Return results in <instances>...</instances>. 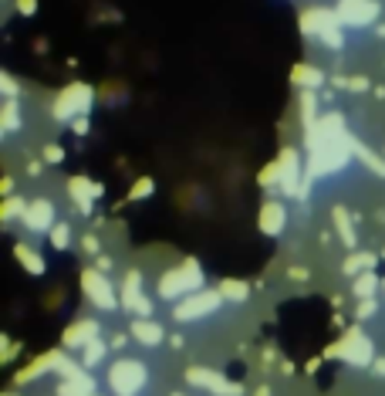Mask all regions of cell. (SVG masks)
I'll use <instances>...</instances> for the list:
<instances>
[{
    "label": "cell",
    "instance_id": "obj_1",
    "mask_svg": "<svg viewBox=\"0 0 385 396\" xmlns=\"http://www.w3.org/2000/svg\"><path fill=\"white\" fill-rule=\"evenodd\" d=\"M196 291H203V268L196 258H186L179 268H169L159 278V298L162 302H183Z\"/></svg>",
    "mask_w": 385,
    "mask_h": 396
},
{
    "label": "cell",
    "instance_id": "obj_2",
    "mask_svg": "<svg viewBox=\"0 0 385 396\" xmlns=\"http://www.w3.org/2000/svg\"><path fill=\"white\" fill-rule=\"evenodd\" d=\"M301 31H305L308 38L321 41V44L331 48V51H342V48H345L342 21H338V14L328 10V7H308V10L301 14Z\"/></svg>",
    "mask_w": 385,
    "mask_h": 396
},
{
    "label": "cell",
    "instance_id": "obj_3",
    "mask_svg": "<svg viewBox=\"0 0 385 396\" xmlns=\"http://www.w3.org/2000/svg\"><path fill=\"white\" fill-rule=\"evenodd\" d=\"M91 102H95V88L85 85V81H72V85H65V88L58 92L51 112H54L58 122H75L91 112Z\"/></svg>",
    "mask_w": 385,
    "mask_h": 396
},
{
    "label": "cell",
    "instance_id": "obj_4",
    "mask_svg": "<svg viewBox=\"0 0 385 396\" xmlns=\"http://www.w3.org/2000/svg\"><path fill=\"white\" fill-rule=\"evenodd\" d=\"M149 379V369L146 362L139 359H116L109 366V390L116 396H135Z\"/></svg>",
    "mask_w": 385,
    "mask_h": 396
},
{
    "label": "cell",
    "instance_id": "obj_5",
    "mask_svg": "<svg viewBox=\"0 0 385 396\" xmlns=\"http://www.w3.org/2000/svg\"><path fill=\"white\" fill-rule=\"evenodd\" d=\"M81 291H85V298H88V302H91L98 312H116V309H122V302H118L112 281L102 275L98 268L81 271Z\"/></svg>",
    "mask_w": 385,
    "mask_h": 396
},
{
    "label": "cell",
    "instance_id": "obj_6",
    "mask_svg": "<svg viewBox=\"0 0 385 396\" xmlns=\"http://www.w3.org/2000/svg\"><path fill=\"white\" fill-rule=\"evenodd\" d=\"M328 356H342L351 366H372L375 362V349H372V339L362 329H348L342 335V342L328 349Z\"/></svg>",
    "mask_w": 385,
    "mask_h": 396
},
{
    "label": "cell",
    "instance_id": "obj_7",
    "mask_svg": "<svg viewBox=\"0 0 385 396\" xmlns=\"http://www.w3.org/2000/svg\"><path fill=\"white\" fill-rule=\"evenodd\" d=\"M220 305H223V295L203 288V291H196V295H190V298H183V302L173 309V315H176V322H199V318L213 315Z\"/></svg>",
    "mask_w": 385,
    "mask_h": 396
},
{
    "label": "cell",
    "instance_id": "obj_8",
    "mask_svg": "<svg viewBox=\"0 0 385 396\" xmlns=\"http://www.w3.org/2000/svg\"><path fill=\"white\" fill-rule=\"evenodd\" d=\"M379 0H338L335 14L342 21V28H368L379 21Z\"/></svg>",
    "mask_w": 385,
    "mask_h": 396
},
{
    "label": "cell",
    "instance_id": "obj_9",
    "mask_svg": "<svg viewBox=\"0 0 385 396\" xmlns=\"http://www.w3.org/2000/svg\"><path fill=\"white\" fill-rule=\"evenodd\" d=\"M118 302H122V309L125 312H132V315L139 318H153V302L142 295V275L139 271H129L125 281H122V295H118Z\"/></svg>",
    "mask_w": 385,
    "mask_h": 396
},
{
    "label": "cell",
    "instance_id": "obj_10",
    "mask_svg": "<svg viewBox=\"0 0 385 396\" xmlns=\"http://www.w3.org/2000/svg\"><path fill=\"white\" fill-rule=\"evenodd\" d=\"M280 190L287 194V197H301L305 194V169H301V156H298V149H284L280 153Z\"/></svg>",
    "mask_w": 385,
    "mask_h": 396
},
{
    "label": "cell",
    "instance_id": "obj_11",
    "mask_svg": "<svg viewBox=\"0 0 385 396\" xmlns=\"http://www.w3.org/2000/svg\"><path fill=\"white\" fill-rule=\"evenodd\" d=\"M186 379H190L192 386H199V390H206V393H213V396H240L243 393V386H236L230 379H223L220 373L203 369V366H192L190 373H186Z\"/></svg>",
    "mask_w": 385,
    "mask_h": 396
},
{
    "label": "cell",
    "instance_id": "obj_12",
    "mask_svg": "<svg viewBox=\"0 0 385 396\" xmlns=\"http://www.w3.org/2000/svg\"><path fill=\"white\" fill-rule=\"evenodd\" d=\"M28 231L44 234V231H54V203L51 200H31L28 203V213L21 217Z\"/></svg>",
    "mask_w": 385,
    "mask_h": 396
},
{
    "label": "cell",
    "instance_id": "obj_13",
    "mask_svg": "<svg viewBox=\"0 0 385 396\" xmlns=\"http://www.w3.org/2000/svg\"><path fill=\"white\" fill-rule=\"evenodd\" d=\"M98 339H102V325L95 318H81L65 332V349H85V346H91Z\"/></svg>",
    "mask_w": 385,
    "mask_h": 396
},
{
    "label": "cell",
    "instance_id": "obj_14",
    "mask_svg": "<svg viewBox=\"0 0 385 396\" xmlns=\"http://www.w3.org/2000/svg\"><path fill=\"white\" fill-rule=\"evenodd\" d=\"M68 194H72V200H75V207L81 213H91V203L102 197V183H91L85 176H72L68 180Z\"/></svg>",
    "mask_w": 385,
    "mask_h": 396
},
{
    "label": "cell",
    "instance_id": "obj_15",
    "mask_svg": "<svg viewBox=\"0 0 385 396\" xmlns=\"http://www.w3.org/2000/svg\"><path fill=\"white\" fill-rule=\"evenodd\" d=\"M284 227H287V210H284V203H280V200H267V203L261 207V231L270 234V238H277Z\"/></svg>",
    "mask_w": 385,
    "mask_h": 396
},
{
    "label": "cell",
    "instance_id": "obj_16",
    "mask_svg": "<svg viewBox=\"0 0 385 396\" xmlns=\"http://www.w3.org/2000/svg\"><path fill=\"white\" fill-rule=\"evenodd\" d=\"M129 332H132V339H135L139 346H162V339H166L162 325L153 322V318H135Z\"/></svg>",
    "mask_w": 385,
    "mask_h": 396
},
{
    "label": "cell",
    "instance_id": "obj_17",
    "mask_svg": "<svg viewBox=\"0 0 385 396\" xmlns=\"http://www.w3.org/2000/svg\"><path fill=\"white\" fill-rule=\"evenodd\" d=\"M291 81H294L298 88H305V92H314V88H321L328 79H324V72L314 68V65H298V68L291 72Z\"/></svg>",
    "mask_w": 385,
    "mask_h": 396
},
{
    "label": "cell",
    "instance_id": "obj_18",
    "mask_svg": "<svg viewBox=\"0 0 385 396\" xmlns=\"http://www.w3.org/2000/svg\"><path fill=\"white\" fill-rule=\"evenodd\" d=\"M0 129L3 132H17L21 129V105H17V98L3 102V109H0Z\"/></svg>",
    "mask_w": 385,
    "mask_h": 396
},
{
    "label": "cell",
    "instance_id": "obj_19",
    "mask_svg": "<svg viewBox=\"0 0 385 396\" xmlns=\"http://www.w3.org/2000/svg\"><path fill=\"white\" fill-rule=\"evenodd\" d=\"M14 251H17V261H21V264H24L31 275H44V261H41V254L34 251V247H28V244H17Z\"/></svg>",
    "mask_w": 385,
    "mask_h": 396
},
{
    "label": "cell",
    "instance_id": "obj_20",
    "mask_svg": "<svg viewBox=\"0 0 385 396\" xmlns=\"http://www.w3.org/2000/svg\"><path fill=\"white\" fill-rule=\"evenodd\" d=\"M220 295H223V302H247V295H250V288L243 284V281H233V278H227V281H220V288H217Z\"/></svg>",
    "mask_w": 385,
    "mask_h": 396
},
{
    "label": "cell",
    "instance_id": "obj_21",
    "mask_svg": "<svg viewBox=\"0 0 385 396\" xmlns=\"http://www.w3.org/2000/svg\"><path fill=\"white\" fill-rule=\"evenodd\" d=\"M105 356H109V342H105V339H98V342H91V346H85V349H81V366H85V369H95V366H98Z\"/></svg>",
    "mask_w": 385,
    "mask_h": 396
},
{
    "label": "cell",
    "instance_id": "obj_22",
    "mask_svg": "<svg viewBox=\"0 0 385 396\" xmlns=\"http://www.w3.org/2000/svg\"><path fill=\"white\" fill-rule=\"evenodd\" d=\"M372 264H375V254H351L345 264H342V271L358 278V275H365V271H372Z\"/></svg>",
    "mask_w": 385,
    "mask_h": 396
},
{
    "label": "cell",
    "instance_id": "obj_23",
    "mask_svg": "<svg viewBox=\"0 0 385 396\" xmlns=\"http://www.w3.org/2000/svg\"><path fill=\"white\" fill-rule=\"evenodd\" d=\"M335 227H338V238L345 240L348 247H355V227H351V217H348V210L345 207H335Z\"/></svg>",
    "mask_w": 385,
    "mask_h": 396
},
{
    "label": "cell",
    "instance_id": "obj_24",
    "mask_svg": "<svg viewBox=\"0 0 385 396\" xmlns=\"http://www.w3.org/2000/svg\"><path fill=\"white\" fill-rule=\"evenodd\" d=\"M351 291L365 302V298H375V291H379V278L372 275V271H365V275L355 278V284H351Z\"/></svg>",
    "mask_w": 385,
    "mask_h": 396
},
{
    "label": "cell",
    "instance_id": "obj_25",
    "mask_svg": "<svg viewBox=\"0 0 385 396\" xmlns=\"http://www.w3.org/2000/svg\"><path fill=\"white\" fill-rule=\"evenodd\" d=\"M351 149H355V156L362 159V163H365V166H368V169H372L375 176H385V159H379L375 153H372V149H365V146H362L358 139L351 143Z\"/></svg>",
    "mask_w": 385,
    "mask_h": 396
},
{
    "label": "cell",
    "instance_id": "obj_26",
    "mask_svg": "<svg viewBox=\"0 0 385 396\" xmlns=\"http://www.w3.org/2000/svg\"><path fill=\"white\" fill-rule=\"evenodd\" d=\"M28 213V203L21 197H7V203H3V220H14V217H24Z\"/></svg>",
    "mask_w": 385,
    "mask_h": 396
},
{
    "label": "cell",
    "instance_id": "obj_27",
    "mask_svg": "<svg viewBox=\"0 0 385 396\" xmlns=\"http://www.w3.org/2000/svg\"><path fill=\"white\" fill-rule=\"evenodd\" d=\"M51 244H54L58 251H65V247L72 244V227H68V224H54V231H51Z\"/></svg>",
    "mask_w": 385,
    "mask_h": 396
},
{
    "label": "cell",
    "instance_id": "obj_28",
    "mask_svg": "<svg viewBox=\"0 0 385 396\" xmlns=\"http://www.w3.org/2000/svg\"><path fill=\"white\" fill-rule=\"evenodd\" d=\"M331 81L342 85L345 92H365V88H368V79H362V75H351V79H342V75H338V79H331Z\"/></svg>",
    "mask_w": 385,
    "mask_h": 396
},
{
    "label": "cell",
    "instance_id": "obj_29",
    "mask_svg": "<svg viewBox=\"0 0 385 396\" xmlns=\"http://www.w3.org/2000/svg\"><path fill=\"white\" fill-rule=\"evenodd\" d=\"M261 187H280V163H270L261 173Z\"/></svg>",
    "mask_w": 385,
    "mask_h": 396
},
{
    "label": "cell",
    "instance_id": "obj_30",
    "mask_svg": "<svg viewBox=\"0 0 385 396\" xmlns=\"http://www.w3.org/2000/svg\"><path fill=\"white\" fill-rule=\"evenodd\" d=\"M153 180H149V176H146V180H139V183H135V187H132V194H129V197L132 200H146L149 197V194H153Z\"/></svg>",
    "mask_w": 385,
    "mask_h": 396
},
{
    "label": "cell",
    "instance_id": "obj_31",
    "mask_svg": "<svg viewBox=\"0 0 385 396\" xmlns=\"http://www.w3.org/2000/svg\"><path fill=\"white\" fill-rule=\"evenodd\" d=\"M0 92H3L7 98H17V92H21V88H17V81L10 79L7 72H0Z\"/></svg>",
    "mask_w": 385,
    "mask_h": 396
},
{
    "label": "cell",
    "instance_id": "obj_32",
    "mask_svg": "<svg viewBox=\"0 0 385 396\" xmlns=\"http://www.w3.org/2000/svg\"><path fill=\"white\" fill-rule=\"evenodd\" d=\"M379 312V298H365L362 305H358V318H372Z\"/></svg>",
    "mask_w": 385,
    "mask_h": 396
},
{
    "label": "cell",
    "instance_id": "obj_33",
    "mask_svg": "<svg viewBox=\"0 0 385 396\" xmlns=\"http://www.w3.org/2000/svg\"><path fill=\"white\" fill-rule=\"evenodd\" d=\"M14 3H17V10H21L24 17H31V14L38 10V0H14Z\"/></svg>",
    "mask_w": 385,
    "mask_h": 396
},
{
    "label": "cell",
    "instance_id": "obj_34",
    "mask_svg": "<svg viewBox=\"0 0 385 396\" xmlns=\"http://www.w3.org/2000/svg\"><path fill=\"white\" fill-rule=\"evenodd\" d=\"M44 159H47V163H61V159H65L61 146H44Z\"/></svg>",
    "mask_w": 385,
    "mask_h": 396
},
{
    "label": "cell",
    "instance_id": "obj_35",
    "mask_svg": "<svg viewBox=\"0 0 385 396\" xmlns=\"http://www.w3.org/2000/svg\"><path fill=\"white\" fill-rule=\"evenodd\" d=\"M72 129H75V136H85V132H88V116L75 119V122H72Z\"/></svg>",
    "mask_w": 385,
    "mask_h": 396
},
{
    "label": "cell",
    "instance_id": "obj_36",
    "mask_svg": "<svg viewBox=\"0 0 385 396\" xmlns=\"http://www.w3.org/2000/svg\"><path fill=\"white\" fill-rule=\"evenodd\" d=\"M81 247H85V254H98V240L95 238H81Z\"/></svg>",
    "mask_w": 385,
    "mask_h": 396
},
{
    "label": "cell",
    "instance_id": "obj_37",
    "mask_svg": "<svg viewBox=\"0 0 385 396\" xmlns=\"http://www.w3.org/2000/svg\"><path fill=\"white\" fill-rule=\"evenodd\" d=\"M287 278H291V281H308V271H305V268H291Z\"/></svg>",
    "mask_w": 385,
    "mask_h": 396
},
{
    "label": "cell",
    "instance_id": "obj_38",
    "mask_svg": "<svg viewBox=\"0 0 385 396\" xmlns=\"http://www.w3.org/2000/svg\"><path fill=\"white\" fill-rule=\"evenodd\" d=\"M98 271H102V275H105V271H112V258L98 254Z\"/></svg>",
    "mask_w": 385,
    "mask_h": 396
},
{
    "label": "cell",
    "instance_id": "obj_39",
    "mask_svg": "<svg viewBox=\"0 0 385 396\" xmlns=\"http://www.w3.org/2000/svg\"><path fill=\"white\" fill-rule=\"evenodd\" d=\"M372 373H375V376H385V359H375V362H372Z\"/></svg>",
    "mask_w": 385,
    "mask_h": 396
},
{
    "label": "cell",
    "instance_id": "obj_40",
    "mask_svg": "<svg viewBox=\"0 0 385 396\" xmlns=\"http://www.w3.org/2000/svg\"><path fill=\"white\" fill-rule=\"evenodd\" d=\"M125 342H129V335H116V339H112V349H122Z\"/></svg>",
    "mask_w": 385,
    "mask_h": 396
},
{
    "label": "cell",
    "instance_id": "obj_41",
    "mask_svg": "<svg viewBox=\"0 0 385 396\" xmlns=\"http://www.w3.org/2000/svg\"><path fill=\"white\" fill-rule=\"evenodd\" d=\"M375 38H379V41L385 38V21H379V24H375Z\"/></svg>",
    "mask_w": 385,
    "mask_h": 396
},
{
    "label": "cell",
    "instance_id": "obj_42",
    "mask_svg": "<svg viewBox=\"0 0 385 396\" xmlns=\"http://www.w3.org/2000/svg\"><path fill=\"white\" fill-rule=\"evenodd\" d=\"M257 396H270V386H261V390H257Z\"/></svg>",
    "mask_w": 385,
    "mask_h": 396
},
{
    "label": "cell",
    "instance_id": "obj_43",
    "mask_svg": "<svg viewBox=\"0 0 385 396\" xmlns=\"http://www.w3.org/2000/svg\"><path fill=\"white\" fill-rule=\"evenodd\" d=\"M173 396H186V393H173Z\"/></svg>",
    "mask_w": 385,
    "mask_h": 396
}]
</instances>
